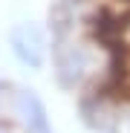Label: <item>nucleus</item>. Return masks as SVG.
<instances>
[{"label": "nucleus", "instance_id": "obj_1", "mask_svg": "<svg viewBox=\"0 0 130 133\" xmlns=\"http://www.w3.org/2000/svg\"><path fill=\"white\" fill-rule=\"evenodd\" d=\"M9 43L12 52L23 61L26 66H40L43 55H46V43H43V32L35 23H17L9 32Z\"/></svg>", "mask_w": 130, "mask_h": 133}, {"label": "nucleus", "instance_id": "obj_2", "mask_svg": "<svg viewBox=\"0 0 130 133\" xmlns=\"http://www.w3.org/2000/svg\"><path fill=\"white\" fill-rule=\"evenodd\" d=\"M17 104H20L23 122L29 124V130H32V133H52L49 119H46V110H43V104H40V98H38L35 93H20Z\"/></svg>", "mask_w": 130, "mask_h": 133}]
</instances>
